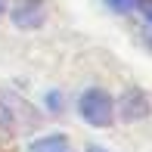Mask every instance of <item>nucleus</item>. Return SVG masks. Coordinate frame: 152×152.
<instances>
[{
	"instance_id": "obj_5",
	"label": "nucleus",
	"mask_w": 152,
	"mask_h": 152,
	"mask_svg": "<svg viewBox=\"0 0 152 152\" xmlns=\"http://www.w3.org/2000/svg\"><path fill=\"white\" fill-rule=\"evenodd\" d=\"M140 6H143V12H146V19L152 22V0H140Z\"/></svg>"
},
{
	"instance_id": "obj_8",
	"label": "nucleus",
	"mask_w": 152,
	"mask_h": 152,
	"mask_svg": "<svg viewBox=\"0 0 152 152\" xmlns=\"http://www.w3.org/2000/svg\"><path fill=\"white\" fill-rule=\"evenodd\" d=\"M0 12H3V0H0Z\"/></svg>"
},
{
	"instance_id": "obj_1",
	"label": "nucleus",
	"mask_w": 152,
	"mask_h": 152,
	"mask_svg": "<svg viewBox=\"0 0 152 152\" xmlns=\"http://www.w3.org/2000/svg\"><path fill=\"white\" fill-rule=\"evenodd\" d=\"M81 115H84L90 124H96V127L109 124V118H112V99H109V93L87 90L81 96Z\"/></svg>"
},
{
	"instance_id": "obj_6",
	"label": "nucleus",
	"mask_w": 152,
	"mask_h": 152,
	"mask_svg": "<svg viewBox=\"0 0 152 152\" xmlns=\"http://www.w3.org/2000/svg\"><path fill=\"white\" fill-rule=\"evenodd\" d=\"M50 106H53V109H62V99H59L56 93H50Z\"/></svg>"
},
{
	"instance_id": "obj_3",
	"label": "nucleus",
	"mask_w": 152,
	"mask_h": 152,
	"mask_svg": "<svg viewBox=\"0 0 152 152\" xmlns=\"http://www.w3.org/2000/svg\"><path fill=\"white\" fill-rule=\"evenodd\" d=\"M28 152H72L65 137H40V140H34Z\"/></svg>"
},
{
	"instance_id": "obj_7",
	"label": "nucleus",
	"mask_w": 152,
	"mask_h": 152,
	"mask_svg": "<svg viewBox=\"0 0 152 152\" xmlns=\"http://www.w3.org/2000/svg\"><path fill=\"white\" fill-rule=\"evenodd\" d=\"M87 152H106V149H99V146H90V149H87Z\"/></svg>"
},
{
	"instance_id": "obj_4",
	"label": "nucleus",
	"mask_w": 152,
	"mask_h": 152,
	"mask_svg": "<svg viewBox=\"0 0 152 152\" xmlns=\"http://www.w3.org/2000/svg\"><path fill=\"white\" fill-rule=\"evenodd\" d=\"M109 6H112V10H118V12H124V10H134L137 3H140V0H106Z\"/></svg>"
},
{
	"instance_id": "obj_2",
	"label": "nucleus",
	"mask_w": 152,
	"mask_h": 152,
	"mask_svg": "<svg viewBox=\"0 0 152 152\" xmlns=\"http://www.w3.org/2000/svg\"><path fill=\"white\" fill-rule=\"evenodd\" d=\"M12 19H16V25H22V28H34V25H40V19H44V6H40L37 0H19L16 10H12Z\"/></svg>"
}]
</instances>
